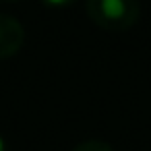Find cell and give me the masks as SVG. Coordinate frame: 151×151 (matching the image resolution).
Instances as JSON below:
<instances>
[{
  "label": "cell",
  "mask_w": 151,
  "mask_h": 151,
  "mask_svg": "<svg viewBox=\"0 0 151 151\" xmlns=\"http://www.w3.org/2000/svg\"><path fill=\"white\" fill-rule=\"evenodd\" d=\"M101 9L110 19H116L124 13V4L122 0H101Z\"/></svg>",
  "instance_id": "cell-1"
},
{
  "label": "cell",
  "mask_w": 151,
  "mask_h": 151,
  "mask_svg": "<svg viewBox=\"0 0 151 151\" xmlns=\"http://www.w3.org/2000/svg\"><path fill=\"white\" fill-rule=\"evenodd\" d=\"M0 151H2V141H0Z\"/></svg>",
  "instance_id": "cell-3"
},
{
  "label": "cell",
  "mask_w": 151,
  "mask_h": 151,
  "mask_svg": "<svg viewBox=\"0 0 151 151\" xmlns=\"http://www.w3.org/2000/svg\"><path fill=\"white\" fill-rule=\"evenodd\" d=\"M48 2H54V4H60V2H64V0H48Z\"/></svg>",
  "instance_id": "cell-2"
}]
</instances>
